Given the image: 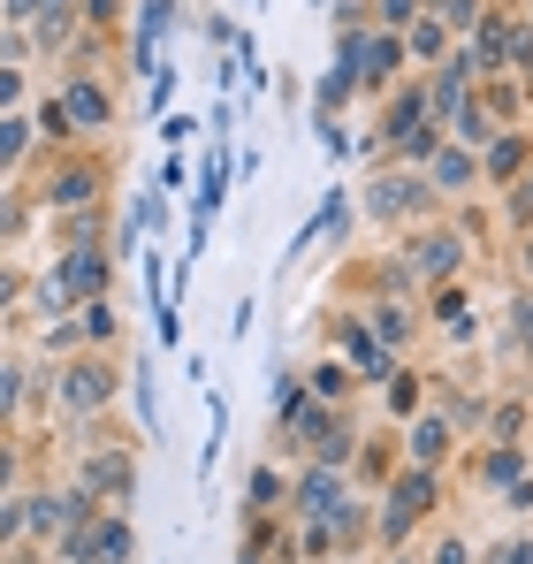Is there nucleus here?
<instances>
[{
    "instance_id": "nucleus-3",
    "label": "nucleus",
    "mask_w": 533,
    "mask_h": 564,
    "mask_svg": "<svg viewBox=\"0 0 533 564\" xmlns=\"http://www.w3.org/2000/svg\"><path fill=\"white\" fill-rule=\"evenodd\" d=\"M427 503H435V473L420 466V473H412V480H404V488H396V503L381 511V534H404V527H412V519H420Z\"/></svg>"
},
{
    "instance_id": "nucleus-21",
    "label": "nucleus",
    "mask_w": 533,
    "mask_h": 564,
    "mask_svg": "<svg viewBox=\"0 0 533 564\" xmlns=\"http://www.w3.org/2000/svg\"><path fill=\"white\" fill-rule=\"evenodd\" d=\"M8 297H15V275H8V268H0V313H8Z\"/></svg>"
},
{
    "instance_id": "nucleus-9",
    "label": "nucleus",
    "mask_w": 533,
    "mask_h": 564,
    "mask_svg": "<svg viewBox=\"0 0 533 564\" xmlns=\"http://www.w3.org/2000/svg\"><path fill=\"white\" fill-rule=\"evenodd\" d=\"M404 206H412V176H381V184H373V214H381V221L404 214Z\"/></svg>"
},
{
    "instance_id": "nucleus-11",
    "label": "nucleus",
    "mask_w": 533,
    "mask_h": 564,
    "mask_svg": "<svg viewBox=\"0 0 533 564\" xmlns=\"http://www.w3.org/2000/svg\"><path fill=\"white\" fill-rule=\"evenodd\" d=\"M435 321H443L449 336H472V313H465V290H443V297H435Z\"/></svg>"
},
{
    "instance_id": "nucleus-4",
    "label": "nucleus",
    "mask_w": 533,
    "mask_h": 564,
    "mask_svg": "<svg viewBox=\"0 0 533 564\" xmlns=\"http://www.w3.org/2000/svg\"><path fill=\"white\" fill-rule=\"evenodd\" d=\"M99 282H107V260L91 252V237H85V245L62 260V290H69V297H99Z\"/></svg>"
},
{
    "instance_id": "nucleus-22",
    "label": "nucleus",
    "mask_w": 533,
    "mask_h": 564,
    "mask_svg": "<svg viewBox=\"0 0 533 564\" xmlns=\"http://www.w3.org/2000/svg\"><path fill=\"white\" fill-rule=\"evenodd\" d=\"M519 206H533V176H526V198H519Z\"/></svg>"
},
{
    "instance_id": "nucleus-16",
    "label": "nucleus",
    "mask_w": 533,
    "mask_h": 564,
    "mask_svg": "<svg viewBox=\"0 0 533 564\" xmlns=\"http://www.w3.org/2000/svg\"><path fill=\"white\" fill-rule=\"evenodd\" d=\"M0 8H8V15L23 23V15H46V8H62V0H0Z\"/></svg>"
},
{
    "instance_id": "nucleus-8",
    "label": "nucleus",
    "mask_w": 533,
    "mask_h": 564,
    "mask_svg": "<svg viewBox=\"0 0 533 564\" xmlns=\"http://www.w3.org/2000/svg\"><path fill=\"white\" fill-rule=\"evenodd\" d=\"M519 169H526V138H496V145H488V176L503 184V176H519Z\"/></svg>"
},
{
    "instance_id": "nucleus-15",
    "label": "nucleus",
    "mask_w": 533,
    "mask_h": 564,
    "mask_svg": "<svg viewBox=\"0 0 533 564\" xmlns=\"http://www.w3.org/2000/svg\"><path fill=\"white\" fill-rule=\"evenodd\" d=\"M435 8H443L449 31H465V23H472V0H435Z\"/></svg>"
},
{
    "instance_id": "nucleus-18",
    "label": "nucleus",
    "mask_w": 533,
    "mask_h": 564,
    "mask_svg": "<svg viewBox=\"0 0 533 564\" xmlns=\"http://www.w3.org/2000/svg\"><path fill=\"white\" fill-rule=\"evenodd\" d=\"M412 8L420 0H381V23H412Z\"/></svg>"
},
{
    "instance_id": "nucleus-6",
    "label": "nucleus",
    "mask_w": 533,
    "mask_h": 564,
    "mask_svg": "<svg viewBox=\"0 0 533 564\" xmlns=\"http://www.w3.org/2000/svg\"><path fill=\"white\" fill-rule=\"evenodd\" d=\"M457 260H465V237H457V229H435V237H420V268H427V275H443V268H457Z\"/></svg>"
},
{
    "instance_id": "nucleus-19",
    "label": "nucleus",
    "mask_w": 533,
    "mask_h": 564,
    "mask_svg": "<svg viewBox=\"0 0 533 564\" xmlns=\"http://www.w3.org/2000/svg\"><path fill=\"white\" fill-rule=\"evenodd\" d=\"M435 564H472V557H465V542H457V534H449L443 550H435Z\"/></svg>"
},
{
    "instance_id": "nucleus-10",
    "label": "nucleus",
    "mask_w": 533,
    "mask_h": 564,
    "mask_svg": "<svg viewBox=\"0 0 533 564\" xmlns=\"http://www.w3.org/2000/svg\"><path fill=\"white\" fill-rule=\"evenodd\" d=\"M31 153V130H23V115H0V169H15Z\"/></svg>"
},
{
    "instance_id": "nucleus-7",
    "label": "nucleus",
    "mask_w": 533,
    "mask_h": 564,
    "mask_svg": "<svg viewBox=\"0 0 533 564\" xmlns=\"http://www.w3.org/2000/svg\"><path fill=\"white\" fill-rule=\"evenodd\" d=\"M62 397H69V404H85V412H91V404H99V397H107V375H99V367H85V359H77V375L62 381Z\"/></svg>"
},
{
    "instance_id": "nucleus-13",
    "label": "nucleus",
    "mask_w": 533,
    "mask_h": 564,
    "mask_svg": "<svg viewBox=\"0 0 533 564\" xmlns=\"http://www.w3.org/2000/svg\"><path fill=\"white\" fill-rule=\"evenodd\" d=\"M420 435H412V451H420V466H435L443 458V420H412Z\"/></svg>"
},
{
    "instance_id": "nucleus-23",
    "label": "nucleus",
    "mask_w": 533,
    "mask_h": 564,
    "mask_svg": "<svg viewBox=\"0 0 533 564\" xmlns=\"http://www.w3.org/2000/svg\"><path fill=\"white\" fill-rule=\"evenodd\" d=\"M526 268H533V245H526Z\"/></svg>"
},
{
    "instance_id": "nucleus-5",
    "label": "nucleus",
    "mask_w": 533,
    "mask_h": 564,
    "mask_svg": "<svg viewBox=\"0 0 533 564\" xmlns=\"http://www.w3.org/2000/svg\"><path fill=\"white\" fill-rule=\"evenodd\" d=\"M427 184H435V191H472V184H480V161L443 145V153H435V169H427Z\"/></svg>"
},
{
    "instance_id": "nucleus-14",
    "label": "nucleus",
    "mask_w": 533,
    "mask_h": 564,
    "mask_svg": "<svg viewBox=\"0 0 533 564\" xmlns=\"http://www.w3.org/2000/svg\"><path fill=\"white\" fill-rule=\"evenodd\" d=\"M443 23H412V39H404V54H443Z\"/></svg>"
},
{
    "instance_id": "nucleus-20",
    "label": "nucleus",
    "mask_w": 533,
    "mask_h": 564,
    "mask_svg": "<svg viewBox=\"0 0 533 564\" xmlns=\"http://www.w3.org/2000/svg\"><path fill=\"white\" fill-rule=\"evenodd\" d=\"M23 93V77H15V69H0V115H8V99Z\"/></svg>"
},
{
    "instance_id": "nucleus-12",
    "label": "nucleus",
    "mask_w": 533,
    "mask_h": 564,
    "mask_svg": "<svg viewBox=\"0 0 533 564\" xmlns=\"http://www.w3.org/2000/svg\"><path fill=\"white\" fill-rule=\"evenodd\" d=\"M282 488H290V480H282L274 466H252V511H266V503H282Z\"/></svg>"
},
{
    "instance_id": "nucleus-2",
    "label": "nucleus",
    "mask_w": 533,
    "mask_h": 564,
    "mask_svg": "<svg viewBox=\"0 0 533 564\" xmlns=\"http://www.w3.org/2000/svg\"><path fill=\"white\" fill-rule=\"evenodd\" d=\"M358 77H366V85H389V77H396V69H404V39H396V31H381V39H358Z\"/></svg>"
},
{
    "instance_id": "nucleus-1",
    "label": "nucleus",
    "mask_w": 533,
    "mask_h": 564,
    "mask_svg": "<svg viewBox=\"0 0 533 564\" xmlns=\"http://www.w3.org/2000/svg\"><path fill=\"white\" fill-rule=\"evenodd\" d=\"M297 488H305L297 503H305L313 519H344V511H351V480H344L336 466H313L305 480H297Z\"/></svg>"
},
{
    "instance_id": "nucleus-17",
    "label": "nucleus",
    "mask_w": 533,
    "mask_h": 564,
    "mask_svg": "<svg viewBox=\"0 0 533 564\" xmlns=\"http://www.w3.org/2000/svg\"><path fill=\"white\" fill-rule=\"evenodd\" d=\"M488 564H533V542H503V550H496Z\"/></svg>"
}]
</instances>
